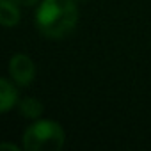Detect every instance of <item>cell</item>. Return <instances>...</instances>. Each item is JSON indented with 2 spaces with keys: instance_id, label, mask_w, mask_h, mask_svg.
<instances>
[{
  "instance_id": "1",
  "label": "cell",
  "mask_w": 151,
  "mask_h": 151,
  "mask_svg": "<svg viewBox=\"0 0 151 151\" xmlns=\"http://www.w3.org/2000/svg\"><path fill=\"white\" fill-rule=\"evenodd\" d=\"M78 20L75 0H43L37 13L36 25L48 39H62L68 36Z\"/></svg>"
},
{
  "instance_id": "2",
  "label": "cell",
  "mask_w": 151,
  "mask_h": 151,
  "mask_svg": "<svg viewBox=\"0 0 151 151\" xmlns=\"http://www.w3.org/2000/svg\"><path fill=\"white\" fill-rule=\"evenodd\" d=\"M64 146V130L52 119L32 123L23 133V147L27 151H59Z\"/></svg>"
},
{
  "instance_id": "3",
  "label": "cell",
  "mask_w": 151,
  "mask_h": 151,
  "mask_svg": "<svg viewBox=\"0 0 151 151\" xmlns=\"http://www.w3.org/2000/svg\"><path fill=\"white\" fill-rule=\"evenodd\" d=\"M9 75L14 80V84L25 87V86L32 84V80L36 77V66L30 57L18 53V55H13L9 60Z\"/></svg>"
},
{
  "instance_id": "4",
  "label": "cell",
  "mask_w": 151,
  "mask_h": 151,
  "mask_svg": "<svg viewBox=\"0 0 151 151\" xmlns=\"http://www.w3.org/2000/svg\"><path fill=\"white\" fill-rule=\"evenodd\" d=\"M0 22L4 27H14L20 22V11L18 6L11 0H2L0 2Z\"/></svg>"
},
{
  "instance_id": "5",
  "label": "cell",
  "mask_w": 151,
  "mask_h": 151,
  "mask_svg": "<svg viewBox=\"0 0 151 151\" xmlns=\"http://www.w3.org/2000/svg\"><path fill=\"white\" fill-rule=\"evenodd\" d=\"M16 96H18V93H16L14 86H13L7 78H2V80H0V110H2V112H7V110L14 105Z\"/></svg>"
},
{
  "instance_id": "6",
  "label": "cell",
  "mask_w": 151,
  "mask_h": 151,
  "mask_svg": "<svg viewBox=\"0 0 151 151\" xmlns=\"http://www.w3.org/2000/svg\"><path fill=\"white\" fill-rule=\"evenodd\" d=\"M20 112H22V116L23 117H29V119H36V117H39L41 114H43V105H41V101L39 100H36V98H23L22 101H20Z\"/></svg>"
},
{
  "instance_id": "7",
  "label": "cell",
  "mask_w": 151,
  "mask_h": 151,
  "mask_svg": "<svg viewBox=\"0 0 151 151\" xmlns=\"http://www.w3.org/2000/svg\"><path fill=\"white\" fill-rule=\"evenodd\" d=\"M11 2H14L16 6H22V7H30V6L37 4V0H11Z\"/></svg>"
},
{
  "instance_id": "8",
  "label": "cell",
  "mask_w": 151,
  "mask_h": 151,
  "mask_svg": "<svg viewBox=\"0 0 151 151\" xmlns=\"http://www.w3.org/2000/svg\"><path fill=\"white\" fill-rule=\"evenodd\" d=\"M2 147L4 149H14L16 151V146H13V144H2Z\"/></svg>"
}]
</instances>
